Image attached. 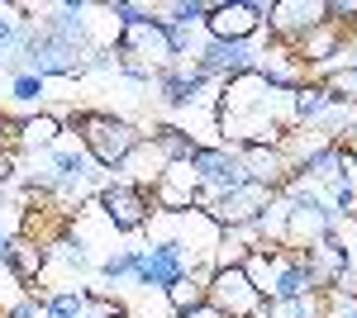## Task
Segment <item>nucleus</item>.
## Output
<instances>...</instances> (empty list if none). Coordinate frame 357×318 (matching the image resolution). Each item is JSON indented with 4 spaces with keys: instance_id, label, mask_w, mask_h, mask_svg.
Returning a JSON list of instances; mask_svg holds the SVG:
<instances>
[{
    "instance_id": "obj_1",
    "label": "nucleus",
    "mask_w": 357,
    "mask_h": 318,
    "mask_svg": "<svg viewBox=\"0 0 357 318\" xmlns=\"http://www.w3.org/2000/svg\"><path fill=\"white\" fill-rule=\"evenodd\" d=\"M215 124H220V143L229 148H276L296 133L291 90L272 86L262 72H243L220 86Z\"/></svg>"
},
{
    "instance_id": "obj_2",
    "label": "nucleus",
    "mask_w": 357,
    "mask_h": 318,
    "mask_svg": "<svg viewBox=\"0 0 357 318\" xmlns=\"http://www.w3.org/2000/svg\"><path fill=\"white\" fill-rule=\"evenodd\" d=\"M72 133H77V143L86 148V157L96 161L100 171H119L129 161V152L143 143L134 119L110 114V109H77L72 114Z\"/></svg>"
},
{
    "instance_id": "obj_3",
    "label": "nucleus",
    "mask_w": 357,
    "mask_h": 318,
    "mask_svg": "<svg viewBox=\"0 0 357 318\" xmlns=\"http://www.w3.org/2000/svg\"><path fill=\"white\" fill-rule=\"evenodd\" d=\"M114 62H119V67H143V72H153V77L181 62L176 48H172L167 24L158 19V10H153V19H138V24L119 29V38H114Z\"/></svg>"
},
{
    "instance_id": "obj_4",
    "label": "nucleus",
    "mask_w": 357,
    "mask_h": 318,
    "mask_svg": "<svg viewBox=\"0 0 357 318\" xmlns=\"http://www.w3.org/2000/svg\"><path fill=\"white\" fill-rule=\"evenodd\" d=\"M262 294L248 280L243 266H210L205 276V309L220 318H257L262 314Z\"/></svg>"
},
{
    "instance_id": "obj_5",
    "label": "nucleus",
    "mask_w": 357,
    "mask_h": 318,
    "mask_svg": "<svg viewBox=\"0 0 357 318\" xmlns=\"http://www.w3.org/2000/svg\"><path fill=\"white\" fill-rule=\"evenodd\" d=\"M96 209L114 233H143V228H153V214H158L153 195L129 186V181H105L96 190Z\"/></svg>"
},
{
    "instance_id": "obj_6",
    "label": "nucleus",
    "mask_w": 357,
    "mask_h": 318,
    "mask_svg": "<svg viewBox=\"0 0 357 318\" xmlns=\"http://www.w3.org/2000/svg\"><path fill=\"white\" fill-rule=\"evenodd\" d=\"M267 5L272 0H220L205 15V38L215 43H257L267 29Z\"/></svg>"
},
{
    "instance_id": "obj_7",
    "label": "nucleus",
    "mask_w": 357,
    "mask_h": 318,
    "mask_svg": "<svg viewBox=\"0 0 357 318\" xmlns=\"http://www.w3.org/2000/svg\"><path fill=\"white\" fill-rule=\"evenodd\" d=\"M191 171L200 176V209L210 205V200H220L224 190L243 186L248 171H243V157H238V148H229V143H200L191 157Z\"/></svg>"
},
{
    "instance_id": "obj_8",
    "label": "nucleus",
    "mask_w": 357,
    "mask_h": 318,
    "mask_svg": "<svg viewBox=\"0 0 357 318\" xmlns=\"http://www.w3.org/2000/svg\"><path fill=\"white\" fill-rule=\"evenodd\" d=\"M257 62H262V43H215V38H205L191 53L195 72L205 81H220V86L243 77V72H257Z\"/></svg>"
},
{
    "instance_id": "obj_9",
    "label": "nucleus",
    "mask_w": 357,
    "mask_h": 318,
    "mask_svg": "<svg viewBox=\"0 0 357 318\" xmlns=\"http://www.w3.org/2000/svg\"><path fill=\"white\" fill-rule=\"evenodd\" d=\"M276 195L267 186H257V181H243V186H234V190H224L220 200H210L205 205V218L215 223V228H252L262 214H267V205H272Z\"/></svg>"
},
{
    "instance_id": "obj_10",
    "label": "nucleus",
    "mask_w": 357,
    "mask_h": 318,
    "mask_svg": "<svg viewBox=\"0 0 357 318\" xmlns=\"http://www.w3.org/2000/svg\"><path fill=\"white\" fill-rule=\"evenodd\" d=\"M319 24H329V0H272L267 5V33H272V43L296 48L305 33H314Z\"/></svg>"
},
{
    "instance_id": "obj_11",
    "label": "nucleus",
    "mask_w": 357,
    "mask_h": 318,
    "mask_svg": "<svg viewBox=\"0 0 357 318\" xmlns=\"http://www.w3.org/2000/svg\"><path fill=\"white\" fill-rule=\"evenodd\" d=\"M195 266L186 262V252L176 247V242H148L143 247V257H138V280L134 285H143V290H167V285H176L181 276H191Z\"/></svg>"
},
{
    "instance_id": "obj_12",
    "label": "nucleus",
    "mask_w": 357,
    "mask_h": 318,
    "mask_svg": "<svg viewBox=\"0 0 357 318\" xmlns=\"http://www.w3.org/2000/svg\"><path fill=\"white\" fill-rule=\"evenodd\" d=\"M158 100H162L167 109H191L200 105V100H210V81L195 72L191 62H176V67H167V72H158Z\"/></svg>"
},
{
    "instance_id": "obj_13",
    "label": "nucleus",
    "mask_w": 357,
    "mask_h": 318,
    "mask_svg": "<svg viewBox=\"0 0 357 318\" xmlns=\"http://www.w3.org/2000/svg\"><path fill=\"white\" fill-rule=\"evenodd\" d=\"M238 157H243L248 181L267 186L272 195H281V190H286V181L296 176V161H291V152H286L281 143H276V148H238Z\"/></svg>"
},
{
    "instance_id": "obj_14",
    "label": "nucleus",
    "mask_w": 357,
    "mask_h": 318,
    "mask_svg": "<svg viewBox=\"0 0 357 318\" xmlns=\"http://www.w3.org/2000/svg\"><path fill=\"white\" fill-rule=\"evenodd\" d=\"M62 133H67V124L48 109L24 114V119H15V152H48L62 143Z\"/></svg>"
},
{
    "instance_id": "obj_15",
    "label": "nucleus",
    "mask_w": 357,
    "mask_h": 318,
    "mask_svg": "<svg viewBox=\"0 0 357 318\" xmlns=\"http://www.w3.org/2000/svg\"><path fill=\"white\" fill-rule=\"evenodd\" d=\"M333 105H338V100H333V90L324 86V81H314V77L301 81V86L291 90V114H296V129H314V124H319Z\"/></svg>"
},
{
    "instance_id": "obj_16",
    "label": "nucleus",
    "mask_w": 357,
    "mask_h": 318,
    "mask_svg": "<svg viewBox=\"0 0 357 318\" xmlns=\"http://www.w3.org/2000/svg\"><path fill=\"white\" fill-rule=\"evenodd\" d=\"M0 262H5V271H10L20 285H29V280H38V276H43V266H48V247H43V242H33L24 233V238H10V247L0 252Z\"/></svg>"
},
{
    "instance_id": "obj_17",
    "label": "nucleus",
    "mask_w": 357,
    "mask_h": 318,
    "mask_svg": "<svg viewBox=\"0 0 357 318\" xmlns=\"http://www.w3.org/2000/svg\"><path fill=\"white\" fill-rule=\"evenodd\" d=\"M158 148H162L167 161H191L195 148H200V138H195L191 129H181V124H153V133H148Z\"/></svg>"
},
{
    "instance_id": "obj_18",
    "label": "nucleus",
    "mask_w": 357,
    "mask_h": 318,
    "mask_svg": "<svg viewBox=\"0 0 357 318\" xmlns=\"http://www.w3.org/2000/svg\"><path fill=\"white\" fill-rule=\"evenodd\" d=\"M138 257H143V247H119V252H110V257L100 262V280H105L110 290H129L138 280Z\"/></svg>"
},
{
    "instance_id": "obj_19",
    "label": "nucleus",
    "mask_w": 357,
    "mask_h": 318,
    "mask_svg": "<svg viewBox=\"0 0 357 318\" xmlns=\"http://www.w3.org/2000/svg\"><path fill=\"white\" fill-rule=\"evenodd\" d=\"M205 276H210V271H191V276H181L176 285H167V304H172V314L205 309Z\"/></svg>"
},
{
    "instance_id": "obj_20",
    "label": "nucleus",
    "mask_w": 357,
    "mask_h": 318,
    "mask_svg": "<svg viewBox=\"0 0 357 318\" xmlns=\"http://www.w3.org/2000/svg\"><path fill=\"white\" fill-rule=\"evenodd\" d=\"M329 294H301V299H267L262 318H324Z\"/></svg>"
},
{
    "instance_id": "obj_21",
    "label": "nucleus",
    "mask_w": 357,
    "mask_h": 318,
    "mask_svg": "<svg viewBox=\"0 0 357 318\" xmlns=\"http://www.w3.org/2000/svg\"><path fill=\"white\" fill-rule=\"evenodd\" d=\"M86 285H72V290H53V294H43V318H82V309H86Z\"/></svg>"
},
{
    "instance_id": "obj_22",
    "label": "nucleus",
    "mask_w": 357,
    "mask_h": 318,
    "mask_svg": "<svg viewBox=\"0 0 357 318\" xmlns=\"http://www.w3.org/2000/svg\"><path fill=\"white\" fill-rule=\"evenodd\" d=\"M314 81L329 86L333 100H343V105L357 109V67H338V72H324V77H314Z\"/></svg>"
},
{
    "instance_id": "obj_23",
    "label": "nucleus",
    "mask_w": 357,
    "mask_h": 318,
    "mask_svg": "<svg viewBox=\"0 0 357 318\" xmlns=\"http://www.w3.org/2000/svg\"><path fill=\"white\" fill-rule=\"evenodd\" d=\"M43 86H48L43 77L20 72V77H10V100H15V105H24V109H33L38 100H43Z\"/></svg>"
},
{
    "instance_id": "obj_24",
    "label": "nucleus",
    "mask_w": 357,
    "mask_h": 318,
    "mask_svg": "<svg viewBox=\"0 0 357 318\" xmlns=\"http://www.w3.org/2000/svg\"><path fill=\"white\" fill-rule=\"evenodd\" d=\"M324 318H357V294H338V290H329Z\"/></svg>"
},
{
    "instance_id": "obj_25",
    "label": "nucleus",
    "mask_w": 357,
    "mask_h": 318,
    "mask_svg": "<svg viewBox=\"0 0 357 318\" xmlns=\"http://www.w3.org/2000/svg\"><path fill=\"white\" fill-rule=\"evenodd\" d=\"M20 176V152L15 148H0V186H10Z\"/></svg>"
},
{
    "instance_id": "obj_26",
    "label": "nucleus",
    "mask_w": 357,
    "mask_h": 318,
    "mask_svg": "<svg viewBox=\"0 0 357 318\" xmlns=\"http://www.w3.org/2000/svg\"><path fill=\"white\" fill-rule=\"evenodd\" d=\"M0 318H43V309H38L33 299H20L15 309H5V314H0Z\"/></svg>"
},
{
    "instance_id": "obj_27",
    "label": "nucleus",
    "mask_w": 357,
    "mask_h": 318,
    "mask_svg": "<svg viewBox=\"0 0 357 318\" xmlns=\"http://www.w3.org/2000/svg\"><path fill=\"white\" fill-rule=\"evenodd\" d=\"M0 148H15V119L0 114Z\"/></svg>"
},
{
    "instance_id": "obj_28",
    "label": "nucleus",
    "mask_w": 357,
    "mask_h": 318,
    "mask_svg": "<svg viewBox=\"0 0 357 318\" xmlns=\"http://www.w3.org/2000/svg\"><path fill=\"white\" fill-rule=\"evenodd\" d=\"M5 247H10V228L0 223V252H5Z\"/></svg>"
},
{
    "instance_id": "obj_29",
    "label": "nucleus",
    "mask_w": 357,
    "mask_h": 318,
    "mask_svg": "<svg viewBox=\"0 0 357 318\" xmlns=\"http://www.w3.org/2000/svg\"><path fill=\"white\" fill-rule=\"evenodd\" d=\"M114 318H129V314H114Z\"/></svg>"
}]
</instances>
